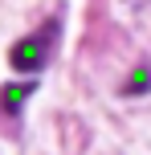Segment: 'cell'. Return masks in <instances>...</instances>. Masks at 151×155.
I'll return each mask as SVG.
<instances>
[{
  "mask_svg": "<svg viewBox=\"0 0 151 155\" xmlns=\"http://www.w3.org/2000/svg\"><path fill=\"white\" fill-rule=\"evenodd\" d=\"M33 90H37L33 82H21V86H4V90H0V110H8V114H16V110L25 106V98H29Z\"/></svg>",
  "mask_w": 151,
  "mask_h": 155,
  "instance_id": "2",
  "label": "cell"
},
{
  "mask_svg": "<svg viewBox=\"0 0 151 155\" xmlns=\"http://www.w3.org/2000/svg\"><path fill=\"white\" fill-rule=\"evenodd\" d=\"M45 57H49V37L41 41V33H33V37H21L12 49H8V65L21 74H37L45 70Z\"/></svg>",
  "mask_w": 151,
  "mask_h": 155,
  "instance_id": "1",
  "label": "cell"
},
{
  "mask_svg": "<svg viewBox=\"0 0 151 155\" xmlns=\"http://www.w3.org/2000/svg\"><path fill=\"white\" fill-rule=\"evenodd\" d=\"M143 90H151V74H147V70H135V74H131V82L123 86V98H131V94H143Z\"/></svg>",
  "mask_w": 151,
  "mask_h": 155,
  "instance_id": "3",
  "label": "cell"
}]
</instances>
